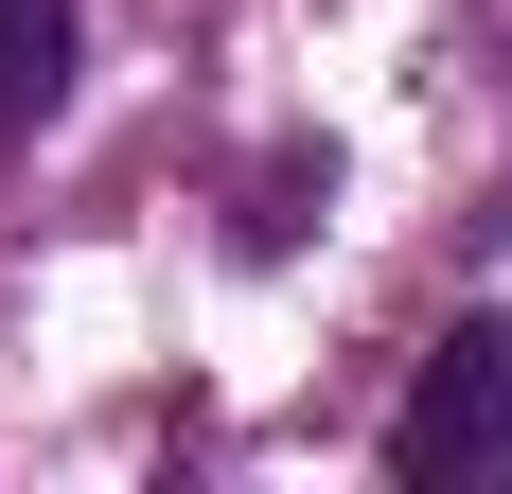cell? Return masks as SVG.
<instances>
[{"mask_svg": "<svg viewBox=\"0 0 512 494\" xmlns=\"http://www.w3.org/2000/svg\"><path fill=\"white\" fill-rule=\"evenodd\" d=\"M389 477H512V318H460V336L407 371V406H389Z\"/></svg>", "mask_w": 512, "mask_h": 494, "instance_id": "1", "label": "cell"}, {"mask_svg": "<svg viewBox=\"0 0 512 494\" xmlns=\"http://www.w3.org/2000/svg\"><path fill=\"white\" fill-rule=\"evenodd\" d=\"M71 106V0H0V142H36Z\"/></svg>", "mask_w": 512, "mask_h": 494, "instance_id": "2", "label": "cell"}]
</instances>
